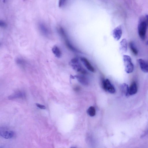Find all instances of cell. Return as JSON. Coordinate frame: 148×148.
<instances>
[{
  "instance_id": "obj_1",
  "label": "cell",
  "mask_w": 148,
  "mask_h": 148,
  "mask_svg": "<svg viewBox=\"0 0 148 148\" xmlns=\"http://www.w3.org/2000/svg\"><path fill=\"white\" fill-rule=\"evenodd\" d=\"M147 25L145 18L141 17L139 22L138 30L139 36L143 40L145 39Z\"/></svg>"
},
{
  "instance_id": "obj_2",
  "label": "cell",
  "mask_w": 148,
  "mask_h": 148,
  "mask_svg": "<svg viewBox=\"0 0 148 148\" xmlns=\"http://www.w3.org/2000/svg\"><path fill=\"white\" fill-rule=\"evenodd\" d=\"M70 64L72 68L76 72L82 74H85L87 73L86 71L82 68L80 63L78 59H73L71 60Z\"/></svg>"
},
{
  "instance_id": "obj_3",
  "label": "cell",
  "mask_w": 148,
  "mask_h": 148,
  "mask_svg": "<svg viewBox=\"0 0 148 148\" xmlns=\"http://www.w3.org/2000/svg\"><path fill=\"white\" fill-rule=\"evenodd\" d=\"M123 61L126 72L128 74L132 73L134 68L131 57L128 55H124L123 56Z\"/></svg>"
},
{
  "instance_id": "obj_4",
  "label": "cell",
  "mask_w": 148,
  "mask_h": 148,
  "mask_svg": "<svg viewBox=\"0 0 148 148\" xmlns=\"http://www.w3.org/2000/svg\"><path fill=\"white\" fill-rule=\"evenodd\" d=\"M102 87L105 91L111 93L115 92L116 90L114 86L108 79L104 80L102 81Z\"/></svg>"
},
{
  "instance_id": "obj_5",
  "label": "cell",
  "mask_w": 148,
  "mask_h": 148,
  "mask_svg": "<svg viewBox=\"0 0 148 148\" xmlns=\"http://www.w3.org/2000/svg\"><path fill=\"white\" fill-rule=\"evenodd\" d=\"M122 34V31L121 25L118 26L114 29L112 33L114 38L117 41L119 40L120 39Z\"/></svg>"
},
{
  "instance_id": "obj_6",
  "label": "cell",
  "mask_w": 148,
  "mask_h": 148,
  "mask_svg": "<svg viewBox=\"0 0 148 148\" xmlns=\"http://www.w3.org/2000/svg\"><path fill=\"white\" fill-rule=\"evenodd\" d=\"M141 70L145 73H148V63L142 59L137 60Z\"/></svg>"
},
{
  "instance_id": "obj_7",
  "label": "cell",
  "mask_w": 148,
  "mask_h": 148,
  "mask_svg": "<svg viewBox=\"0 0 148 148\" xmlns=\"http://www.w3.org/2000/svg\"><path fill=\"white\" fill-rule=\"evenodd\" d=\"M80 60L86 68L90 71L94 72L95 70L88 60L84 57H81Z\"/></svg>"
},
{
  "instance_id": "obj_8",
  "label": "cell",
  "mask_w": 148,
  "mask_h": 148,
  "mask_svg": "<svg viewBox=\"0 0 148 148\" xmlns=\"http://www.w3.org/2000/svg\"><path fill=\"white\" fill-rule=\"evenodd\" d=\"M39 27L41 32L44 35L47 36L50 34V31L48 28L43 23H40Z\"/></svg>"
},
{
  "instance_id": "obj_9",
  "label": "cell",
  "mask_w": 148,
  "mask_h": 148,
  "mask_svg": "<svg viewBox=\"0 0 148 148\" xmlns=\"http://www.w3.org/2000/svg\"><path fill=\"white\" fill-rule=\"evenodd\" d=\"M1 135L6 139L12 138L14 135V133L12 131L4 130L1 131Z\"/></svg>"
},
{
  "instance_id": "obj_10",
  "label": "cell",
  "mask_w": 148,
  "mask_h": 148,
  "mask_svg": "<svg viewBox=\"0 0 148 148\" xmlns=\"http://www.w3.org/2000/svg\"><path fill=\"white\" fill-rule=\"evenodd\" d=\"M75 77L78 81L81 84L84 85H87L89 84V81L87 78L84 76L81 75H77Z\"/></svg>"
},
{
  "instance_id": "obj_11",
  "label": "cell",
  "mask_w": 148,
  "mask_h": 148,
  "mask_svg": "<svg viewBox=\"0 0 148 148\" xmlns=\"http://www.w3.org/2000/svg\"><path fill=\"white\" fill-rule=\"evenodd\" d=\"M138 88L137 83L135 82H133L129 87V95H133L137 92Z\"/></svg>"
},
{
  "instance_id": "obj_12",
  "label": "cell",
  "mask_w": 148,
  "mask_h": 148,
  "mask_svg": "<svg viewBox=\"0 0 148 148\" xmlns=\"http://www.w3.org/2000/svg\"><path fill=\"white\" fill-rule=\"evenodd\" d=\"M120 49L121 51L123 53H126L127 51V45L126 39H123L120 42Z\"/></svg>"
},
{
  "instance_id": "obj_13",
  "label": "cell",
  "mask_w": 148,
  "mask_h": 148,
  "mask_svg": "<svg viewBox=\"0 0 148 148\" xmlns=\"http://www.w3.org/2000/svg\"><path fill=\"white\" fill-rule=\"evenodd\" d=\"M52 51L56 57L60 58L61 57V52L60 48L57 46H54L52 49Z\"/></svg>"
},
{
  "instance_id": "obj_14",
  "label": "cell",
  "mask_w": 148,
  "mask_h": 148,
  "mask_svg": "<svg viewBox=\"0 0 148 148\" xmlns=\"http://www.w3.org/2000/svg\"><path fill=\"white\" fill-rule=\"evenodd\" d=\"M121 89L122 92L126 96L129 95V87L127 84L125 83L123 84L121 86Z\"/></svg>"
},
{
  "instance_id": "obj_15",
  "label": "cell",
  "mask_w": 148,
  "mask_h": 148,
  "mask_svg": "<svg viewBox=\"0 0 148 148\" xmlns=\"http://www.w3.org/2000/svg\"><path fill=\"white\" fill-rule=\"evenodd\" d=\"M129 47L131 51L133 54L135 55H137L138 54V51L133 42H130L129 43Z\"/></svg>"
},
{
  "instance_id": "obj_16",
  "label": "cell",
  "mask_w": 148,
  "mask_h": 148,
  "mask_svg": "<svg viewBox=\"0 0 148 148\" xmlns=\"http://www.w3.org/2000/svg\"><path fill=\"white\" fill-rule=\"evenodd\" d=\"M87 113L91 117L94 116L96 114V110L95 108L92 106L90 107L87 111Z\"/></svg>"
},
{
  "instance_id": "obj_17",
  "label": "cell",
  "mask_w": 148,
  "mask_h": 148,
  "mask_svg": "<svg viewBox=\"0 0 148 148\" xmlns=\"http://www.w3.org/2000/svg\"><path fill=\"white\" fill-rule=\"evenodd\" d=\"M22 94L21 93H19L16 94L11 95L9 97V99H13L15 98L19 97H21L22 96Z\"/></svg>"
},
{
  "instance_id": "obj_18",
  "label": "cell",
  "mask_w": 148,
  "mask_h": 148,
  "mask_svg": "<svg viewBox=\"0 0 148 148\" xmlns=\"http://www.w3.org/2000/svg\"><path fill=\"white\" fill-rule=\"evenodd\" d=\"M17 64L21 66H24L25 64V61L22 59L18 58L16 60Z\"/></svg>"
},
{
  "instance_id": "obj_19",
  "label": "cell",
  "mask_w": 148,
  "mask_h": 148,
  "mask_svg": "<svg viewBox=\"0 0 148 148\" xmlns=\"http://www.w3.org/2000/svg\"><path fill=\"white\" fill-rule=\"evenodd\" d=\"M66 0H59V7H63L66 3Z\"/></svg>"
},
{
  "instance_id": "obj_20",
  "label": "cell",
  "mask_w": 148,
  "mask_h": 148,
  "mask_svg": "<svg viewBox=\"0 0 148 148\" xmlns=\"http://www.w3.org/2000/svg\"><path fill=\"white\" fill-rule=\"evenodd\" d=\"M36 105L38 108L42 109H46L45 107L43 105H40L38 103L36 104Z\"/></svg>"
},
{
  "instance_id": "obj_21",
  "label": "cell",
  "mask_w": 148,
  "mask_h": 148,
  "mask_svg": "<svg viewBox=\"0 0 148 148\" xmlns=\"http://www.w3.org/2000/svg\"><path fill=\"white\" fill-rule=\"evenodd\" d=\"M0 26L3 27H5L6 26L7 24L4 22L1 21L0 22Z\"/></svg>"
},
{
  "instance_id": "obj_22",
  "label": "cell",
  "mask_w": 148,
  "mask_h": 148,
  "mask_svg": "<svg viewBox=\"0 0 148 148\" xmlns=\"http://www.w3.org/2000/svg\"><path fill=\"white\" fill-rule=\"evenodd\" d=\"M145 18L148 25V15H145Z\"/></svg>"
},
{
  "instance_id": "obj_23",
  "label": "cell",
  "mask_w": 148,
  "mask_h": 148,
  "mask_svg": "<svg viewBox=\"0 0 148 148\" xmlns=\"http://www.w3.org/2000/svg\"><path fill=\"white\" fill-rule=\"evenodd\" d=\"M147 44L148 45V40L147 41Z\"/></svg>"
},
{
  "instance_id": "obj_24",
  "label": "cell",
  "mask_w": 148,
  "mask_h": 148,
  "mask_svg": "<svg viewBox=\"0 0 148 148\" xmlns=\"http://www.w3.org/2000/svg\"><path fill=\"white\" fill-rule=\"evenodd\" d=\"M3 1H4V2H5V1H6V0H3Z\"/></svg>"
}]
</instances>
